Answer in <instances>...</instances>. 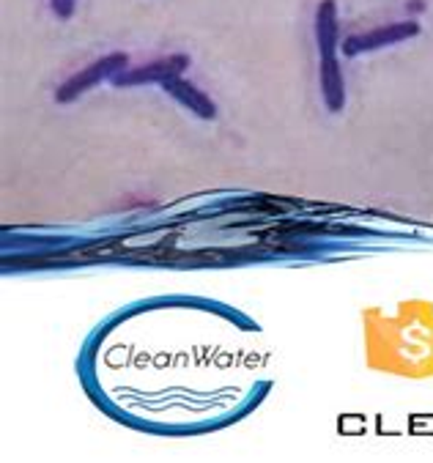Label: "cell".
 Returning a JSON list of instances; mask_svg holds the SVG:
<instances>
[{"label":"cell","mask_w":433,"mask_h":463,"mask_svg":"<svg viewBox=\"0 0 433 463\" xmlns=\"http://www.w3.org/2000/svg\"><path fill=\"white\" fill-rule=\"evenodd\" d=\"M129 66V55L127 52H110L89 66H82L80 71H74L69 80H63L55 88V102L58 105H69L74 99H80L82 94H89L91 88H97L105 80H113L118 71H124Z\"/></svg>","instance_id":"1"},{"label":"cell","mask_w":433,"mask_h":463,"mask_svg":"<svg viewBox=\"0 0 433 463\" xmlns=\"http://www.w3.org/2000/svg\"><path fill=\"white\" fill-rule=\"evenodd\" d=\"M414 36H419V23H414V20L387 23V25H379V28L365 31V33L345 36L340 42V50H343L345 58H357V55H365V52H376V50H384V47L409 42Z\"/></svg>","instance_id":"2"},{"label":"cell","mask_w":433,"mask_h":463,"mask_svg":"<svg viewBox=\"0 0 433 463\" xmlns=\"http://www.w3.org/2000/svg\"><path fill=\"white\" fill-rule=\"evenodd\" d=\"M190 66V55H167V58H156L151 63H143V66H127L124 71H118L113 77V85L116 88H140V85H162L173 77H182Z\"/></svg>","instance_id":"3"},{"label":"cell","mask_w":433,"mask_h":463,"mask_svg":"<svg viewBox=\"0 0 433 463\" xmlns=\"http://www.w3.org/2000/svg\"><path fill=\"white\" fill-rule=\"evenodd\" d=\"M162 90L165 94H170L173 99H176L182 108H187L193 116L203 118V121H214L217 118V105L209 94H203V90L198 85H193L190 80L184 77H173L167 82H162Z\"/></svg>","instance_id":"4"},{"label":"cell","mask_w":433,"mask_h":463,"mask_svg":"<svg viewBox=\"0 0 433 463\" xmlns=\"http://www.w3.org/2000/svg\"><path fill=\"white\" fill-rule=\"evenodd\" d=\"M318 85H321V97L329 113H340L345 108V77L340 58H321L318 61Z\"/></svg>","instance_id":"5"},{"label":"cell","mask_w":433,"mask_h":463,"mask_svg":"<svg viewBox=\"0 0 433 463\" xmlns=\"http://www.w3.org/2000/svg\"><path fill=\"white\" fill-rule=\"evenodd\" d=\"M315 44L318 58H332L340 50V23L334 0H321L315 6Z\"/></svg>","instance_id":"6"},{"label":"cell","mask_w":433,"mask_h":463,"mask_svg":"<svg viewBox=\"0 0 433 463\" xmlns=\"http://www.w3.org/2000/svg\"><path fill=\"white\" fill-rule=\"evenodd\" d=\"M50 9L58 20H71L74 9H77V0H50Z\"/></svg>","instance_id":"7"}]
</instances>
